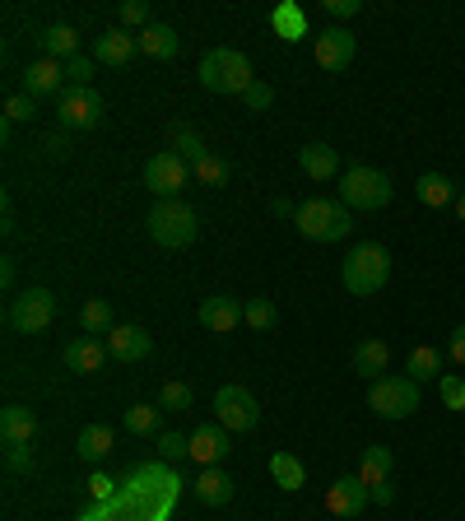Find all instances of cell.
<instances>
[{
    "label": "cell",
    "mask_w": 465,
    "mask_h": 521,
    "mask_svg": "<svg viewBox=\"0 0 465 521\" xmlns=\"http://www.w3.org/2000/svg\"><path fill=\"white\" fill-rule=\"evenodd\" d=\"M214 424H224L228 433H252L261 424V405L247 387L238 382H228V387L214 391Z\"/></svg>",
    "instance_id": "ba28073f"
},
{
    "label": "cell",
    "mask_w": 465,
    "mask_h": 521,
    "mask_svg": "<svg viewBox=\"0 0 465 521\" xmlns=\"http://www.w3.org/2000/svg\"><path fill=\"white\" fill-rule=\"evenodd\" d=\"M414 196H419L428 210H442V205H456L461 191H456V182L447 173H424L419 182H414Z\"/></svg>",
    "instance_id": "44dd1931"
},
{
    "label": "cell",
    "mask_w": 465,
    "mask_h": 521,
    "mask_svg": "<svg viewBox=\"0 0 465 521\" xmlns=\"http://www.w3.org/2000/svg\"><path fill=\"white\" fill-rule=\"evenodd\" d=\"M149 349H154V340L140 326H117V331L107 335V354L117 363H140V359H149Z\"/></svg>",
    "instance_id": "d6986e66"
},
{
    "label": "cell",
    "mask_w": 465,
    "mask_h": 521,
    "mask_svg": "<svg viewBox=\"0 0 465 521\" xmlns=\"http://www.w3.org/2000/svg\"><path fill=\"white\" fill-rule=\"evenodd\" d=\"M61 131H93L103 121V94L93 84H66V94L56 98Z\"/></svg>",
    "instance_id": "9c48e42d"
},
{
    "label": "cell",
    "mask_w": 465,
    "mask_h": 521,
    "mask_svg": "<svg viewBox=\"0 0 465 521\" xmlns=\"http://www.w3.org/2000/svg\"><path fill=\"white\" fill-rule=\"evenodd\" d=\"M442 363H447V354H438L433 345H414L410 359H405V377H410V382H438Z\"/></svg>",
    "instance_id": "cb8c5ba5"
},
{
    "label": "cell",
    "mask_w": 465,
    "mask_h": 521,
    "mask_svg": "<svg viewBox=\"0 0 465 521\" xmlns=\"http://www.w3.org/2000/svg\"><path fill=\"white\" fill-rule=\"evenodd\" d=\"M145 228H149V238L159 242V247H173L177 252V247H191V242H196L200 219L186 201H159L154 210H149Z\"/></svg>",
    "instance_id": "277c9868"
},
{
    "label": "cell",
    "mask_w": 465,
    "mask_h": 521,
    "mask_svg": "<svg viewBox=\"0 0 465 521\" xmlns=\"http://www.w3.org/2000/svg\"><path fill=\"white\" fill-rule=\"evenodd\" d=\"M5 466H10V470H33V452H28V442H24V447H5Z\"/></svg>",
    "instance_id": "7bdbcfd3"
},
{
    "label": "cell",
    "mask_w": 465,
    "mask_h": 521,
    "mask_svg": "<svg viewBox=\"0 0 465 521\" xmlns=\"http://www.w3.org/2000/svg\"><path fill=\"white\" fill-rule=\"evenodd\" d=\"M228 452H233V442H228L224 424H200L191 433V461H200V466H219Z\"/></svg>",
    "instance_id": "e0dca14e"
},
{
    "label": "cell",
    "mask_w": 465,
    "mask_h": 521,
    "mask_svg": "<svg viewBox=\"0 0 465 521\" xmlns=\"http://www.w3.org/2000/svg\"><path fill=\"white\" fill-rule=\"evenodd\" d=\"M33 117H38V98H28V94L5 98V121H33Z\"/></svg>",
    "instance_id": "f35d334b"
},
{
    "label": "cell",
    "mask_w": 465,
    "mask_h": 521,
    "mask_svg": "<svg viewBox=\"0 0 465 521\" xmlns=\"http://www.w3.org/2000/svg\"><path fill=\"white\" fill-rule=\"evenodd\" d=\"M242 321H247L252 331H275L279 308L270 303V298H252V303H247V312H242Z\"/></svg>",
    "instance_id": "836d02e7"
},
{
    "label": "cell",
    "mask_w": 465,
    "mask_h": 521,
    "mask_svg": "<svg viewBox=\"0 0 465 521\" xmlns=\"http://www.w3.org/2000/svg\"><path fill=\"white\" fill-rule=\"evenodd\" d=\"M159 456L163 461H186L191 456V433H159Z\"/></svg>",
    "instance_id": "8d00e7d4"
},
{
    "label": "cell",
    "mask_w": 465,
    "mask_h": 521,
    "mask_svg": "<svg viewBox=\"0 0 465 521\" xmlns=\"http://www.w3.org/2000/svg\"><path fill=\"white\" fill-rule=\"evenodd\" d=\"M24 94L28 98H47V94H66V61H52V56H42L33 66L24 70Z\"/></svg>",
    "instance_id": "4fadbf2b"
},
{
    "label": "cell",
    "mask_w": 465,
    "mask_h": 521,
    "mask_svg": "<svg viewBox=\"0 0 465 521\" xmlns=\"http://www.w3.org/2000/svg\"><path fill=\"white\" fill-rule=\"evenodd\" d=\"M270 480H275L284 494H298V489L307 484V466L293 452H275L270 456Z\"/></svg>",
    "instance_id": "d4e9b609"
},
{
    "label": "cell",
    "mask_w": 465,
    "mask_h": 521,
    "mask_svg": "<svg viewBox=\"0 0 465 521\" xmlns=\"http://www.w3.org/2000/svg\"><path fill=\"white\" fill-rule=\"evenodd\" d=\"M270 210H275V214H279V219H289V214H298V205H289V201H284V196H279V201H275V205H270Z\"/></svg>",
    "instance_id": "f907efd6"
},
{
    "label": "cell",
    "mask_w": 465,
    "mask_h": 521,
    "mask_svg": "<svg viewBox=\"0 0 465 521\" xmlns=\"http://www.w3.org/2000/svg\"><path fill=\"white\" fill-rule=\"evenodd\" d=\"M386 363H391V345H386V340H363V345L354 349V368H359L368 382L386 377Z\"/></svg>",
    "instance_id": "83f0119b"
},
{
    "label": "cell",
    "mask_w": 465,
    "mask_h": 521,
    "mask_svg": "<svg viewBox=\"0 0 465 521\" xmlns=\"http://www.w3.org/2000/svg\"><path fill=\"white\" fill-rule=\"evenodd\" d=\"M242 103H247V112H270V103H275V89L270 84H261L256 80L247 94H242Z\"/></svg>",
    "instance_id": "60d3db41"
},
{
    "label": "cell",
    "mask_w": 465,
    "mask_h": 521,
    "mask_svg": "<svg viewBox=\"0 0 465 521\" xmlns=\"http://www.w3.org/2000/svg\"><path fill=\"white\" fill-rule=\"evenodd\" d=\"M75 47H80V38H75V28L70 24H52L47 33H42V52L52 56V61H70Z\"/></svg>",
    "instance_id": "4dcf8cb0"
},
{
    "label": "cell",
    "mask_w": 465,
    "mask_h": 521,
    "mask_svg": "<svg viewBox=\"0 0 465 521\" xmlns=\"http://www.w3.org/2000/svg\"><path fill=\"white\" fill-rule=\"evenodd\" d=\"M368 405L382 419H410L419 410V382H410V377H400V373L377 377L368 387Z\"/></svg>",
    "instance_id": "8992f818"
},
{
    "label": "cell",
    "mask_w": 465,
    "mask_h": 521,
    "mask_svg": "<svg viewBox=\"0 0 465 521\" xmlns=\"http://www.w3.org/2000/svg\"><path fill=\"white\" fill-rule=\"evenodd\" d=\"M242 312H247V303H238L233 294H214V298L200 303V326L214 331V335H228L242 321Z\"/></svg>",
    "instance_id": "9a60e30c"
},
{
    "label": "cell",
    "mask_w": 465,
    "mask_h": 521,
    "mask_svg": "<svg viewBox=\"0 0 465 521\" xmlns=\"http://www.w3.org/2000/svg\"><path fill=\"white\" fill-rule=\"evenodd\" d=\"M140 52L154 56V61H173V56L182 52V38H177L173 24H149L145 33H140Z\"/></svg>",
    "instance_id": "7402d4cb"
},
{
    "label": "cell",
    "mask_w": 465,
    "mask_h": 521,
    "mask_svg": "<svg viewBox=\"0 0 465 521\" xmlns=\"http://www.w3.org/2000/svg\"><path fill=\"white\" fill-rule=\"evenodd\" d=\"M56 317V294L52 289H24V294L10 298V308H5V321H10V331L19 335H38L47 331Z\"/></svg>",
    "instance_id": "52a82bcc"
},
{
    "label": "cell",
    "mask_w": 465,
    "mask_h": 521,
    "mask_svg": "<svg viewBox=\"0 0 465 521\" xmlns=\"http://www.w3.org/2000/svg\"><path fill=\"white\" fill-rule=\"evenodd\" d=\"M391 196H396V187H391V177L382 173V168H345V177H340V201L349 205V210H382V205H391Z\"/></svg>",
    "instance_id": "5b68a950"
},
{
    "label": "cell",
    "mask_w": 465,
    "mask_h": 521,
    "mask_svg": "<svg viewBox=\"0 0 465 521\" xmlns=\"http://www.w3.org/2000/svg\"><path fill=\"white\" fill-rule=\"evenodd\" d=\"M14 275H19V270H14V256H5V261H0V289H14Z\"/></svg>",
    "instance_id": "c3c4849f"
},
{
    "label": "cell",
    "mask_w": 465,
    "mask_h": 521,
    "mask_svg": "<svg viewBox=\"0 0 465 521\" xmlns=\"http://www.w3.org/2000/svg\"><path fill=\"white\" fill-rule=\"evenodd\" d=\"M372 503H377V508H391V503H396V489H391V484H377V489H372Z\"/></svg>",
    "instance_id": "7dc6e473"
},
{
    "label": "cell",
    "mask_w": 465,
    "mask_h": 521,
    "mask_svg": "<svg viewBox=\"0 0 465 521\" xmlns=\"http://www.w3.org/2000/svg\"><path fill=\"white\" fill-rule=\"evenodd\" d=\"M191 163L177 154V149H163L154 159L145 163V187L159 196V201H182V187L191 182Z\"/></svg>",
    "instance_id": "30bf717a"
},
{
    "label": "cell",
    "mask_w": 465,
    "mask_h": 521,
    "mask_svg": "<svg viewBox=\"0 0 465 521\" xmlns=\"http://www.w3.org/2000/svg\"><path fill=\"white\" fill-rule=\"evenodd\" d=\"M354 52H359V38H354L345 24H326V28L317 33V66H321V70L340 75V70H349Z\"/></svg>",
    "instance_id": "8fae6325"
},
{
    "label": "cell",
    "mask_w": 465,
    "mask_h": 521,
    "mask_svg": "<svg viewBox=\"0 0 465 521\" xmlns=\"http://www.w3.org/2000/svg\"><path fill=\"white\" fill-rule=\"evenodd\" d=\"M107 359H112V354H107V340H98V335H80V340H70L66 345V368L70 373H80V377L103 373Z\"/></svg>",
    "instance_id": "2e32d148"
},
{
    "label": "cell",
    "mask_w": 465,
    "mask_h": 521,
    "mask_svg": "<svg viewBox=\"0 0 465 521\" xmlns=\"http://www.w3.org/2000/svg\"><path fill=\"white\" fill-rule=\"evenodd\" d=\"M438 396L447 410H465V377L461 373H442L438 377Z\"/></svg>",
    "instance_id": "d590c367"
},
{
    "label": "cell",
    "mask_w": 465,
    "mask_h": 521,
    "mask_svg": "<svg viewBox=\"0 0 465 521\" xmlns=\"http://www.w3.org/2000/svg\"><path fill=\"white\" fill-rule=\"evenodd\" d=\"M456 219H461V224H465V191H461V196H456Z\"/></svg>",
    "instance_id": "816d5d0a"
},
{
    "label": "cell",
    "mask_w": 465,
    "mask_h": 521,
    "mask_svg": "<svg viewBox=\"0 0 465 521\" xmlns=\"http://www.w3.org/2000/svg\"><path fill=\"white\" fill-rule=\"evenodd\" d=\"M447 359H456V363H465V321L452 331V340H447Z\"/></svg>",
    "instance_id": "f6af8a7d"
},
{
    "label": "cell",
    "mask_w": 465,
    "mask_h": 521,
    "mask_svg": "<svg viewBox=\"0 0 465 521\" xmlns=\"http://www.w3.org/2000/svg\"><path fill=\"white\" fill-rule=\"evenodd\" d=\"M159 410H191V387L186 382H168L159 391Z\"/></svg>",
    "instance_id": "74e56055"
},
{
    "label": "cell",
    "mask_w": 465,
    "mask_h": 521,
    "mask_svg": "<svg viewBox=\"0 0 465 521\" xmlns=\"http://www.w3.org/2000/svg\"><path fill=\"white\" fill-rule=\"evenodd\" d=\"M75 452H80L84 461H93V466L107 461V452H112V428H107V424H89L80 438H75Z\"/></svg>",
    "instance_id": "f1b7e54d"
},
{
    "label": "cell",
    "mask_w": 465,
    "mask_h": 521,
    "mask_svg": "<svg viewBox=\"0 0 465 521\" xmlns=\"http://www.w3.org/2000/svg\"><path fill=\"white\" fill-rule=\"evenodd\" d=\"M340 280H345V289L354 298L377 294V289H386V280H391V252H386L382 242H359V247L345 256Z\"/></svg>",
    "instance_id": "6da1fadb"
},
{
    "label": "cell",
    "mask_w": 465,
    "mask_h": 521,
    "mask_svg": "<svg viewBox=\"0 0 465 521\" xmlns=\"http://www.w3.org/2000/svg\"><path fill=\"white\" fill-rule=\"evenodd\" d=\"M93 66H98V61H89V56H70V61H66V80L70 84H89Z\"/></svg>",
    "instance_id": "b9f144b4"
},
{
    "label": "cell",
    "mask_w": 465,
    "mask_h": 521,
    "mask_svg": "<svg viewBox=\"0 0 465 521\" xmlns=\"http://www.w3.org/2000/svg\"><path fill=\"white\" fill-rule=\"evenodd\" d=\"M200 84H205L210 94H247L256 84L252 61L242 52H233V47H214V52H205V61H200Z\"/></svg>",
    "instance_id": "7a4b0ae2"
},
{
    "label": "cell",
    "mask_w": 465,
    "mask_h": 521,
    "mask_svg": "<svg viewBox=\"0 0 465 521\" xmlns=\"http://www.w3.org/2000/svg\"><path fill=\"white\" fill-rule=\"evenodd\" d=\"M270 28H275V38H284V42H303L307 38V14L298 10L293 0H284V5L270 10Z\"/></svg>",
    "instance_id": "4316f807"
},
{
    "label": "cell",
    "mask_w": 465,
    "mask_h": 521,
    "mask_svg": "<svg viewBox=\"0 0 465 521\" xmlns=\"http://www.w3.org/2000/svg\"><path fill=\"white\" fill-rule=\"evenodd\" d=\"M89 494L98 498V503H107V498H112V480H107L103 470H98V475H93V480H89Z\"/></svg>",
    "instance_id": "bcb514c9"
},
{
    "label": "cell",
    "mask_w": 465,
    "mask_h": 521,
    "mask_svg": "<svg viewBox=\"0 0 465 521\" xmlns=\"http://www.w3.org/2000/svg\"><path fill=\"white\" fill-rule=\"evenodd\" d=\"M298 168H303L312 182H335V177H345V168H340V149L321 145V140L298 149Z\"/></svg>",
    "instance_id": "ac0fdd59"
},
{
    "label": "cell",
    "mask_w": 465,
    "mask_h": 521,
    "mask_svg": "<svg viewBox=\"0 0 465 521\" xmlns=\"http://www.w3.org/2000/svg\"><path fill=\"white\" fill-rule=\"evenodd\" d=\"M293 224H298V233H303V238H312V242H340V238H349L354 214H349L345 201H326V196H317V201L298 205Z\"/></svg>",
    "instance_id": "3957f363"
},
{
    "label": "cell",
    "mask_w": 465,
    "mask_h": 521,
    "mask_svg": "<svg viewBox=\"0 0 465 521\" xmlns=\"http://www.w3.org/2000/svg\"><path fill=\"white\" fill-rule=\"evenodd\" d=\"M191 173H196L200 187H228V163L219 159V154H210V159H200L196 168H191Z\"/></svg>",
    "instance_id": "e575fe53"
},
{
    "label": "cell",
    "mask_w": 465,
    "mask_h": 521,
    "mask_svg": "<svg viewBox=\"0 0 465 521\" xmlns=\"http://www.w3.org/2000/svg\"><path fill=\"white\" fill-rule=\"evenodd\" d=\"M391 470H396V456H391V447H382V442H372V447H363V484L368 489H377V484H391Z\"/></svg>",
    "instance_id": "603a6c76"
},
{
    "label": "cell",
    "mask_w": 465,
    "mask_h": 521,
    "mask_svg": "<svg viewBox=\"0 0 465 521\" xmlns=\"http://www.w3.org/2000/svg\"><path fill=\"white\" fill-rule=\"evenodd\" d=\"M196 498L200 503H210V508H224L228 498H233V480H228L219 466H205L196 475Z\"/></svg>",
    "instance_id": "484cf974"
},
{
    "label": "cell",
    "mask_w": 465,
    "mask_h": 521,
    "mask_svg": "<svg viewBox=\"0 0 465 521\" xmlns=\"http://www.w3.org/2000/svg\"><path fill=\"white\" fill-rule=\"evenodd\" d=\"M80 321H84V331H89V335H112V331H117V312H112L107 298H89L84 312H80Z\"/></svg>",
    "instance_id": "f546056e"
},
{
    "label": "cell",
    "mask_w": 465,
    "mask_h": 521,
    "mask_svg": "<svg viewBox=\"0 0 465 521\" xmlns=\"http://www.w3.org/2000/svg\"><path fill=\"white\" fill-rule=\"evenodd\" d=\"M135 52H140V33H126V28H103V38L93 42L98 66H131Z\"/></svg>",
    "instance_id": "5bb4252c"
},
{
    "label": "cell",
    "mask_w": 465,
    "mask_h": 521,
    "mask_svg": "<svg viewBox=\"0 0 465 521\" xmlns=\"http://www.w3.org/2000/svg\"><path fill=\"white\" fill-rule=\"evenodd\" d=\"M159 419H163L159 405H131V410H126V428H131L135 438H149V433H159Z\"/></svg>",
    "instance_id": "d6a6232c"
},
{
    "label": "cell",
    "mask_w": 465,
    "mask_h": 521,
    "mask_svg": "<svg viewBox=\"0 0 465 521\" xmlns=\"http://www.w3.org/2000/svg\"><path fill=\"white\" fill-rule=\"evenodd\" d=\"M47 154H52V159H61V154H66V135H47Z\"/></svg>",
    "instance_id": "681fc988"
},
{
    "label": "cell",
    "mask_w": 465,
    "mask_h": 521,
    "mask_svg": "<svg viewBox=\"0 0 465 521\" xmlns=\"http://www.w3.org/2000/svg\"><path fill=\"white\" fill-rule=\"evenodd\" d=\"M173 145H177V154H182V159L191 163V168H196L200 159H210V149H205V140H200V135L191 131L186 121H173Z\"/></svg>",
    "instance_id": "1f68e13d"
},
{
    "label": "cell",
    "mask_w": 465,
    "mask_h": 521,
    "mask_svg": "<svg viewBox=\"0 0 465 521\" xmlns=\"http://www.w3.org/2000/svg\"><path fill=\"white\" fill-rule=\"evenodd\" d=\"M121 24H131V28H140V33H145L149 28V0H126V5H121Z\"/></svg>",
    "instance_id": "ab89813d"
},
{
    "label": "cell",
    "mask_w": 465,
    "mask_h": 521,
    "mask_svg": "<svg viewBox=\"0 0 465 521\" xmlns=\"http://www.w3.org/2000/svg\"><path fill=\"white\" fill-rule=\"evenodd\" d=\"M33 433H38V415L28 405H5L0 410V438H5V447H24V442H33Z\"/></svg>",
    "instance_id": "ffe728a7"
},
{
    "label": "cell",
    "mask_w": 465,
    "mask_h": 521,
    "mask_svg": "<svg viewBox=\"0 0 465 521\" xmlns=\"http://www.w3.org/2000/svg\"><path fill=\"white\" fill-rule=\"evenodd\" d=\"M372 503V489L363 484V475H340V480L331 484V494H326V508L335 512V517H363V508Z\"/></svg>",
    "instance_id": "7c38bea8"
},
{
    "label": "cell",
    "mask_w": 465,
    "mask_h": 521,
    "mask_svg": "<svg viewBox=\"0 0 465 521\" xmlns=\"http://www.w3.org/2000/svg\"><path fill=\"white\" fill-rule=\"evenodd\" d=\"M359 10H363L359 0H326V14H331V19H354Z\"/></svg>",
    "instance_id": "ee69618b"
}]
</instances>
